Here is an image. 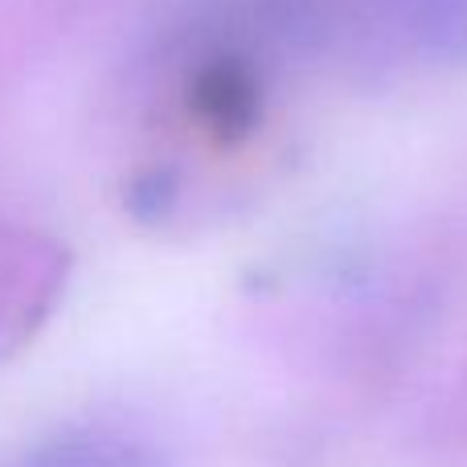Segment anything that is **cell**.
I'll list each match as a JSON object with an SVG mask.
<instances>
[{"label": "cell", "instance_id": "obj_1", "mask_svg": "<svg viewBox=\"0 0 467 467\" xmlns=\"http://www.w3.org/2000/svg\"><path fill=\"white\" fill-rule=\"evenodd\" d=\"M263 70L242 49H213L189 78V115L218 144H242L263 119Z\"/></svg>", "mask_w": 467, "mask_h": 467}, {"label": "cell", "instance_id": "obj_2", "mask_svg": "<svg viewBox=\"0 0 467 467\" xmlns=\"http://www.w3.org/2000/svg\"><path fill=\"white\" fill-rule=\"evenodd\" d=\"M62 287V258L29 234L0 230V357L33 337Z\"/></svg>", "mask_w": 467, "mask_h": 467}, {"label": "cell", "instance_id": "obj_3", "mask_svg": "<svg viewBox=\"0 0 467 467\" xmlns=\"http://www.w3.org/2000/svg\"><path fill=\"white\" fill-rule=\"evenodd\" d=\"M386 46L431 66H467V0H394Z\"/></svg>", "mask_w": 467, "mask_h": 467}, {"label": "cell", "instance_id": "obj_4", "mask_svg": "<svg viewBox=\"0 0 467 467\" xmlns=\"http://www.w3.org/2000/svg\"><path fill=\"white\" fill-rule=\"evenodd\" d=\"M16 467H169L152 443L123 431H62L37 443Z\"/></svg>", "mask_w": 467, "mask_h": 467}]
</instances>
